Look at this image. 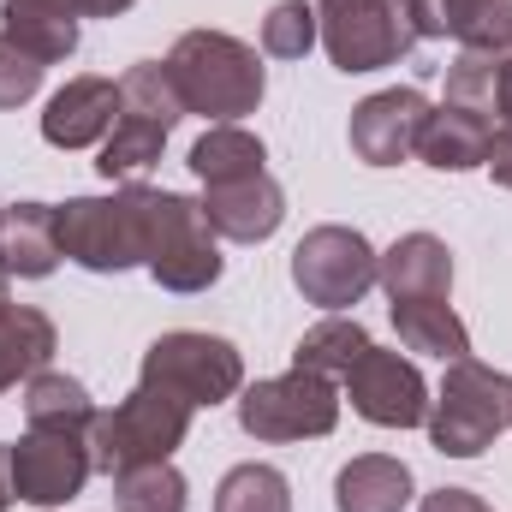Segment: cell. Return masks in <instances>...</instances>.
<instances>
[{"instance_id": "cell-1", "label": "cell", "mask_w": 512, "mask_h": 512, "mask_svg": "<svg viewBox=\"0 0 512 512\" xmlns=\"http://www.w3.org/2000/svg\"><path fill=\"white\" fill-rule=\"evenodd\" d=\"M167 72L179 84L185 114H203L215 126H239V114H256L268 90L262 54L227 30H185L167 54Z\"/></svg>"}, {"instance_id": "cell-2", "label": "cell", "mask_w": 512, "mask_h": 512, "mask_svg": "<svg viewBox=\"0 0 512 512\" xmlns=\"http://www.w3.org/2000/svg\"><path fill=\"white\" fill-rule=\"evenodd\" d=\"M191 411L197 405H185L179 393L137 382L114 411H96V423H90V465L102 477H120L131 465L173 459V447H185V435H191Z\"/></svg>"}, {"instance_id": "cell-3", "label": "cell", "mask_w": 512, "mask_h": 512, "mask_svg": "<svg viewBox=\"0 0 512 512\" xmlns=\"http://www.w3.org/2000/svg\"><path fill=\"white\" fill-rule=\"evenodd\" d=\"M429 441L447 459H477L489 453L512 429V376L477 364V358H453L447 382L429 399Z\"/></svg>"}, {"instance_id": "cell-4", "label": "cell", "mask_w": 512, "mask_h": 512, "mask_svg": "<svg viewBox=\"0 0 512 512\" xmlns=\"http://www.w3.org/2000/svg\"><path fill=\"white\" fill-rule=\"evenodd\" d=\"M60 215V256L90 274H126L149 256V185H120L114 197H72Z\"/></svg>"}, {"instance_id": "cell-5", "label": "cell", "mask_w": 512, "mask_h": 512, "mask_svg": "<svg viewBox=\"0 0 512 512\" xmlns=\"http://www.w3.org/2000/svg\"><path fill=\"white\" fill-rule=\"evenodd\" d=\"M143 268L155 274L161 292H179V298L209 292L221 280V245H215V227H209L197 197L149 185V256H143Z\"/></svg>"}, {"instance_id": "cell-6", "label": "cell", "mask_w": 512, "mask_h": 512, "mask_svg": "<svg viewBox=\"0 0 512 512\" xmlns=\"http://www.w3.org/2000/svg\"><path fill=\"white\" fill-rule=\"evenodd\" d=\"M137 382L167 387V393H179L185 405H197V411H203V405L239 399V387H245V358H239V346H233V340H221V334L173 328V334H161V340L143 352Z\"/></svg>"}, {"instance_id": "cell-7", "label": "cell", "mask_w": 512, "mask_h": 512, "mask_svg": "<svg viewBox=\"0 0 512 512\" xmlns=\"http://www.w3.org/2000/svg\"><path fill=\"white\" fill-rule=\"evenodd\" d=\"M340 423V393L316 370H286L256 387H239V429L251 441H316L334 435Z\"/></svg>"}, {"instance_id": "cell-8", "label": "cell", "mask_w": 512, "mask_h": 512, "mask_svg": "<svg viewBox=\"0 0 512 512\" xmlns=\"http://www.w3.org/2000/svg\"><path fill=\"white\" fill-rule=\"evenodd\" d=\"M316 24L340 72H382L417 48L405 0H316Z\"/></svg>"}, {"instance_id": "cell-9", "label": "cell", "mask_w": 512, "mask_h": 512, "mask_svg": "<svg viewBox=\"0 0 512 512\" xmlns=\"http://www.w3.org/2000/svg\"><path fill=\"white\" fill-rule=\"evenodd\" d=\"M376 245L358 227H310L292 251V286L304 292V304L322 310H346L376 286Z\"/></svg>"}, {"instance_id": "cell-10", "label": "cell", "mask_w": 512, "mask_h": 512, "mask_svg": "<svg viewBox=\"0 0 512 512\" xmlns=\"http://www.w3.org/2000/svg\"><path fill=\"white\" fill-rule=\"evenodd\" d=\"M12 465V501L30 507H66L84 495L90 483V435H66V429H24L18 447H6Z\"/></svg>"}, {"instance_id": "cell-11", "label": "cell", "mask_w": 512, "mask_h": 512, "mask_svg": "<svg viewBox=\"0 0 512 512\" xmlns=\"http://www.w3.org/2000/svg\"><path fill=\"white\" fill-rule=\"evenodd\" d=\"M340 382H346L352 411H358L364 423H376V429H417V423L429 417V382H423V370H417L411 358H399V352L370 346Z\"/></svg>"}, {"instance_id": "cell-12", "label": "cell", "mask_w": 512, "mask_h": 512, "mask_svg": "<svg viewBox=\"0 0 512 512\" xmlns=\"http://www.w3.org/2000/svg\"><path fill=\"white\" fill-rule=\"evenodd\" d=\"M429 120V96L399 84V90H376L352 108V155L364 167H399L405 155H417V137Z\"/></svg>"}, {"instance_id": "cell-13", "label": "cell", "mask_w": 512, "mask_h": 512, "mask_svg": "<svg viewBox=\"0 0 512 512\" xmlns=\"http://www.w3.org/2000/svg\"><path fill=\"white\" fill-rule=\"evenodd\" d=\"M197 203H203L215 239H233V245H262L286 221V191L268 179V167L251 179H233V185H203Z\"/></svg>"}, {"instance_id": "cell-14", "label": "cell", "mask_w": 512, "mask_h": 512, "mask_svg": "<svg viewBox=\"0 0 512 512\" xmlns=\"http://www.w3.org/2000/svg\"><path fill=\"white\" fill-rule=\"evenodd\" d=\"M114 120H120L114 78H66V90H54L42 108V137L54 149H90V143H108Z\"/></svg>"}, {"instance_id": "cell-15", "label": "cell", "mask_w": 512, "mask_h": 512, "mask_svg": "<svg viewBox=\"0 0 512 512\" xmlns=\"http://www.w3.org/2000/svg\"><path fill=\"white\" fill-rule=\"evenodd\" d=\"M376 286L387 292V304L447 298L453 292V251L435 233H405V239H393V251H382Z\"/></svg>"}, {"instance_id": "cell-16", "label": "cell", "mask_w": 512, "mask_h": 512, "mask_svg": "<svg viewBox=\"0 0 512 512\" xmlns=\"http://www.w3.org/2000/svg\"><path fill=\"white\" fill-rule=\"evenodd\" d=\"M0 262L18 280H48L60 268V215L54 203H12L0 221Z\"/></svg>"}, {"instance_id": "cell-17", "label": "cell", "mask_w": 512, "mask_h": 512, "mask_svg": "<svg viewBox=\"0 0 512 512\" xmlns=\"http://www.w3.org/2000/svg\"><path fill=\"white\" fill-rule=\"evenodd\" d=\"M489 131H495V120L441 102V108H429V120H423L417 155H423L435 173H471V167H483V155H489Z\"/></svg>"}, {"instance_id": "cell-18", "label": "cell", "mask_w": 512, "mask_h": 512, "mask_svg": "<svg viewBox=\"0 0 512 512\" xmlns=\"http://www.w3.org/2000/svg\"><path fill=\"white\" fill-rule=\"evenodd\" d=\"M54 346H60V334H54V322H48L36 304L0 298V393L18 387V382H30L36 370H48Z\"/></svg>"}, {"instance_id": "cell-19", "label": "cell", "mask_w": 512, "mask_h": 512, "mask_svg": "<svg viewBox=\"0 0 512 512\" xmlns=\"http://www.w3.org/2000/svg\"><path fill=\"white\" fill-rule=\"evenodd\" d=\"M334 507L340 512H405L411 507V465L387 459V453H364L334 477Z\"/></svg>"}, {"instance_id": "cell-20", "label": "cell", "mask_w": 512, "mask_h": 512, "mask_svg": "<svg viewBox=\"0 0 512 512\" xmlns=\"http://www.w3.org/2000/svg\"><path fill=\"white\" fill-rule=\"evenodd\" d=\"M393 310V328L405 340V352H423V358H471V328L459 322V310L447 298H423V304H387Z\"/></svg>"}, {"instance_id": "cell-21", "label": "cell", "mask_w": 512, "mask_h": 512, "mask_svg": "<svg viewBox=\"0 0 512 512\" xmlns=\"http://www.w3.org/2000/svg\"><path fill=\"white\" fill-rule=\"evenodd\" d=\"M0 36H12V42H18L24 54H36L42 66L78 54V18L60 12V6H42V0H6V6H0Z\"/></svg>"}, {"instance_id": "cell-22", "label": "cell", "mask_w": 512, "mask_h": 512, "mask_svg": "<svg viewBox=\"0 0 512 512\" xmlns=\"http://www.w3.org/2000/svg\"><path fill=\"white\" fill-rule=\"evenodd\" d=\"M24 423L30 429H66V435H90L96 423V399L78 376H60V370H36L24 382Z\"/></svg>"}, {"instance_id": "cell-23", "label": "cell", "mask_w": 512, "mask_h": 512, "mask_svg": "<svg viewBox=\"0 0 512 512\" xmlns=\"http://www.w3.org/2000/svg\"><path fill=\"white\" fill-rule=\"evenodd\" d=\"M262 161H268V149H262V137L245 131V126H209L191 143V173H197L203 185L251 179V173H262Z\"/></svg>"}, {"instance_id": "cell-24", "label": "cell", "mask_w": 512, "mask_h": 512, "mask_svg": "<svg viewBox=\"0 0 512 512\" xmlns=\"http://www.w3.org/2000/svg\"><path fill=\"white\" fill-rule=\"evenodd\" d=\"M370 346H376V340L364 334L358 316H328V322H316V328L292 346V364H298V370H316V376L334 382V376H346Z\"/></svg>"}, {"instance_id": "cell-25", "label": "cell", "mask_w": 512, "mask_h": 512, "mask_svg": "<svg viewBox=\"0 0 512 512\" xmlns=\"http://www.w3.org/2000/svg\"><path fill=\"white\" fill-rule=\"evenodd\" d=\"M161 149H167V126H155V120H137V114H120L114 131H108V143H102V161H96V173L114 185H131L143 167H155L161 161Z\"/></svg>"}, {"instance_id": "cell-26", "label": "cell", "mask_w": 512, "mask_h": 512, "mask_svg": "<svg viewBox=\"0 0 512 512\" xmlns=\"http://www.w3.org/2000/svg\"><path fill=\"white\" fill-rule=\"evenodd\" d=\"M185 501H191V489L173 471V459L131 465V471L114 477V512H185Z\"/></svg>"}, {"instance_id": "cell-27", "label": "cell", "mask_w": 512, "mask_h": 512, "mask_svg": "<svg viewBox=\"0 0 512 512\" xmlns=\"http://www.w3.org/2000/svg\"><path fill=\"white\" fill-rule=\"evenodd\" d=\"M215 512H292V483L274 465H233L215 489Z\"/></svg>"}, {"instance_id": "cell-28", "label": "cell", "mask_w": 512, "mask_h": 512, "mask_svg": "<svg viewBox=\"0 0 512 512\" xmlns=\"http://www.w3.org/2000/svg\"><path fill=\"white\" fill-rule=\"evenodd\" d=\"M501 60L507 54H477L465 48L453 66H447V108H465V114H495V90H501Z\"/></svg>"}, {"instance_id": "cell-29", "label": "cell", "mask_w": 512, "mask_h": 512, "mask_svg": "<svg viewBox=\"0 0 512 512\" xmlns=\"http://www.w3.org/2000/svg\"><path fill=\"white\" fill-rule=\"evenodd\" d=\"M316 42H322L316 0H280V6L262 18V54H274V60H304Z\"/></svg>"}, {"instance_id": "cell-30", "label": "cell", "mask_w": 512, "mask_h": 512, "mask_svg": "<svg viewBox=\"0 0 512 512\" xmlns=\"http://www.w3.org/2000/svg\"><path fill=\"white\" fill-rule=\"evenodd\" d=\"M495 0H405V12H411V30H417V42L423 36H435V42H447V36H471L477 30V18L489 12Z\"/></svg>"}, {"instance_id": "cell-31", "label": "cell", "mask_w": 512, "mask_h": 512, "mask_svg": "<svg viewBox=\"0 0 512 512\" xmlns=\"http://www.w3.org/2000/svg\"><path fill=\"white\" fill-rule=\"evenodd\" d=\"M42 60L36 54H24L12 36H0V108H24L36 90H42Z\"/></svg>"}, {"instance_id": "cell-32", "label": "cell", "mask_w": 512, "mask_h": 512, "mask_svg": "<svg viewBox=\"0 0 512 512\" xmlns=\"http://www.w3.org/2000/svg\"><path fill=\"white\" fill-rule=\"evenodd\" d=\"M465 48H477V54H512V0H495L477 18V30L465 36Z\"/></svg>"}, {"instance_id": "cell-33", "label": "cell", "mask_w": 512, "mask_h": 512, "mask_svg": "<svg viewBox=\"0 0 512 512\" xmlns=\"http://www.w3.org/2000/svg\"><path fill=\"white\" fill-rule=\"evenodd\" d=\"M483 167H489V179H495L501 191H512V120L489 131V155H483Z\"/></svg>"}, {"instance_id": "cell-34", "label": "cell", "mask_w": 512, "mask_h": 512, "mask_svg": "<svg viewBox=\"0 0 512 512\" xmlns=\"http://www.w3.org/2000/svg\"><path fill=\"white\" fill-rule=\"evenodd\" d=\"M417 512H489V501L471 495V489H435V495H423Z\"/></svg>"}, {"instance_id": "cell-35", "label": "cell", "mask_w": 512, "mask_h": 512, "mask_svg": "<svg viewBox=\"0 0 512 512\" xmlns=\"http://www.w3.org/2000/svg\"><path fill=\"white\" fill-rule=\"evenodd\" d=\"M42 6H60V12H72V18H120L137 0H42Z\"/></svg>"}, {"instance_id": "cell-36", "label": "cell", "mask_w": 512, "mask_h": 512, "mask_svg": "<svg viewBox=\"0 0 512 512\" xmlns=\"http://www.w3.org/2000/svg\"><path fill=\"white\" fill-rule=\"evenodd\" d=\"M495 108H501V114L512 120V54L501 60V90H495Z\"/></svg>"}, {"instance_id": "cell-37", "label": "cell", "mask_w": 512, "mask_h": 512, "mask_svg": "<svg viewBox=\"0 0 512 512\" xmlns=\"http://www.w3.org/2000/svg\"><path fill=\"white\" fill-rule=\"evenodd\" d=\"M12 507V465H6V447H0V512Z\"/></svg>"}, {"instance_id": "cell-38", "label": "cell", "mask_w": 512, "mask_h": 512, "mask_svg": "<svg viewBox=\"0 0 512 512\" xmlns=\"http://www.w3.org/2000/svg\"><path fill=\"white\" fill-rule=\"evenodd\" d=\"M6 280H12V274H6V262H0V298H6Z\"/></svg>"}, {"instance_id": "cell-39", "label": "cell", "mask_w": 512, "mask_h": 512, "mask_svg": "<svg viewBox=\"0 0 512 512\" xmlns=\"http://www.w3.org/2000/svg\"><path fill=\"white\" fill-rule=\"evenodd\" d=\"M0 221H6V203H0Z\"/></svg>"}]
</instances>
